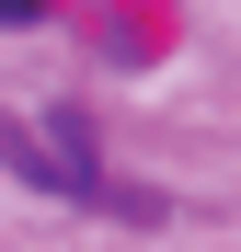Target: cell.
Wrapping results in <instances>:
<instances>
[{"label": "cell", "instance_id": "obj_1", "mask_svg": "<svg viewBox=\"0 0 241 252\" xmlns=\"http://www.w3.org/2000/svg\"><path fill=\"white\" fill-rule=\"evenodd\" d=\"M0 160H12L23 184H46V195L103 206V218H161V195H127V184H103V172H92V138H80V115H46V126L0 115Z\"/></svg>", "mask_w": 241, "mask_h": 252}, {"label": "cell", "instance_id": "obj_2", "mask_svg": "<svg viewBox=\"0 0 241 252\" xmlns=\"http://www.w3.org/2000/svg\"><path fill=\"white\" fill-rule=\"evenodd\" d=\"M23 23H34V0H0V34H23Z\"/></svg>", "mask_w": 241, "mask_h": 252}]
</instances>
